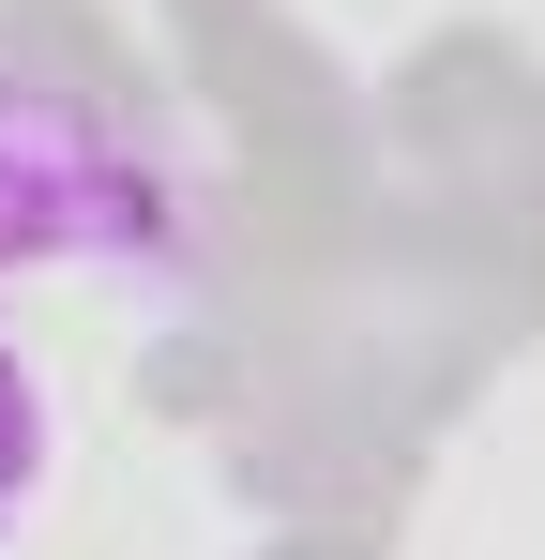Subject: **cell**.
Instances as JSON below:
<instances>
[{
	"label": "cell",
	"instance_id": "obj_1",
	"mask_svg": "<svg viewBox=\"0 0 545 560\" xmlns=\"http://www.w3.org/2000/svg\"><path fill=\"white\" fill-rule=\"evenodd\" d=\"M0 258H31V273L167 258L152 152H121V121H106L77 77H46V61H0Z\"/></svg>",
	"mask_w": 545,
	"mask_h": 560
},
{
	"label": "cell",
	"instance_id": "obj_2",
	"mask_svg": "<svg viewBox=\"0 0 545 560\" xmlns=\"http://www.w3.org/2000/svg\"><path fill=\"white\" fill-rule=\"evenodd\" d=\"M31 500H46V378H31V349L0 334V546H15Z\"/></svg>",
	"mask_w": 545,
	"mask_h": 560
}]
</instances>
